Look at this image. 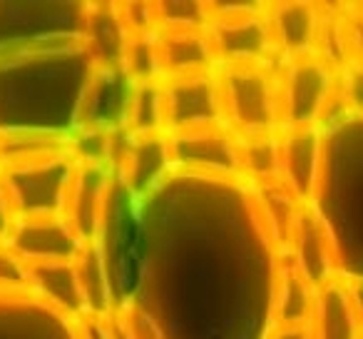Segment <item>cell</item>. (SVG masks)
Returning <instances> with one entry per match:
<instances>
[{"mask_svg":"<svg viewBox=\"0 0 363 339\" xmlns=\"http://www.w3.org/2000/svg\"><path fill=\"white\" fill-rule=\"evenodd\" d=\"M80 339H112L110 317H82Z\"/></svg>","mask_w":363,"mask_h":339,"instance_id":"obj_18","label":"cell"},{"mask_svg":"<svg viewBox=\"0 0 363 339\" xmlns=\"http://www.w3.org/2000/svg\"><path fill=\"white\" fill-rule=\"evenodd\" d=\"M323 173L321 127L281 130V180L298 205L308 208L318 193Z\"/></svg>","mask_w":363,"mask_h":339,"instance_id":"obj_9","label":"cell"},{"mask_svg":"<svg viewBox=\"0 0 363 339\" xmlns=\"http://www.w3.org/2000/svg\"><path fill=\"white\" fill-rule=\"evenodd\" d=\"M267 339H313L311 324H296V327H274Z\"/></svg>","mask_w":363,"mask_h":339,"instance_id":"obj_20","label":"cell"},{"mask_svg":"<svg viewBox=\"0 0 363 339\" xmlns=\"http://www.w3.org/2000/svg\"><path fill=\"white\" fill-rule=\"evenodd\" d=\"M311 334L313 339H363L348 287H341L336 279L316 292Z\"/></svg>","mask_w":363,"mask_h":339,"instance_id":"obj_14","label":"cell"},{"mask_svg":"<svg viewBox=\"0 0 363 339\" xmlns=\"http://www.w3.org/2000/svg\"><path fill=\"white\" fill-rule=\"evenodd\" d=\"M122 70L130 75L132 82H157L162 80L160 48H157V33L145 36H130L122 55Z\"/></svg>","mask_w":363,"mask_h":339,"instance_id":"obj_16","label":"cell"},{"mask_svg":"<svg viewBox=\"0 0 363 339\" xmlns=\"http://www.w3.org/2000/svg\"><path fill=\"white\" fill-rule=\"evenodd\" d=\"M28 269L23 259L11 249L8 242H0V294L28 292Z\"/></svg>","mask_w":363,"mask_h":339,"instance_id":"obj_17","label":"cell"},{"mask_svg":"<svg viewBox=\"0 0 363 339\" xmlns=\"http://www.w3.org/2000/svg\"><path fill=\"white\" fill-rule=\"evenodd\" d=\"M167 145L177 173L242 180V160H239L242 137L227 122L167 132Z\"/></svg>","mask_w":363,"mask_h":339,"instance_id":"obj_4","label":"cell"},{"mask_svg":"<svg viewBox=\"0 0 363 339\" xmlns=\"http://www.w3.org/2000/svg\"><path fill=\"white\" fill-rule=\"evenodd\" d=\"M13 225H16V210H13L8 190L3 185V178H0V242H8Z\"/></svg>","mask_w":363,"mask_h":339,"instance_id":"obj_19","label":"cell"},{"mask_svg":"<svg viewBox=\"0 0 363 339\" xmlns=\"http://www.w3.org/2000/svg\"><path fill=\"white\" fill-rule=\"evenodd\" d=\"M125 132L130 137L167 135V110L162 80L142 82V85L135 87L130 107H127Z\"/></svg>","mask_w":363,"mask_h":339,"instance_id":"obj_15","label":"cell"},{"mask_svg":"<svg viewBox=\"0 0 363 339\" xmlns=\"http://www.w3.org/2000/svg\"><path fill=\"white\" fill-rule=\"evenodd\" d=\"M127 38L130 36L117 6H87L85 45L97 68H122Z\"/></svg>","mask_w":363,"mask_h":339,"instance_id":"obj_13","label":"cell"},{"mask_svg":"<svg viewBox=\"0 0 363 339\" xmlns=\"http://www.w3.org/2000/svg\"><path fill=\"white\" fill-rule=\"evenodd\" d=\"M269 31H272L274 50L284 53L291 60L311 55V48L318 38L316 11L306 3H284L267 11Z\"/></svg>","mask_w":363,"mask_h":339,"instance_id":"obj_12","label":"cell"},{"mask_svg":"<svg viewBox=\"0 0 363 339\" xmlns=\"http://www.w3.org/2000/svg\"><path fill=\"white\" fill-rule=\"evenodd\" d=\"M75 170V150L0 167V178L16 210V220L62 215Z\"/></svg>","mask_w":363,"mask_h":339,"instance_id":"obj_2","label":"cell"},{"mask_svg":"<svg viewBox=\"0 0 363 339\" xmlns=\"http://www.w3.org/2000/svg\"><path fill=\"white\" fill-rule=\"evenodd\" d=\"M167 110V132L194 130L224 122L217 70L202 75L162 80Z\"/></svg>","mask_w":363,"mask_h":339,"instance_id":"obj_7","label":"cell"},{"mask_svg":"<svg viewBox=\"0 0 363 339\" xmlns=\"http://www.w3.org/2000/svg\"><path fill=\"white\" fill-rule=\"evenodd\" d=\"M219 95L224 122L242 140L281 132L279 75L272 63L259 65H219Z\"/></svg>","mask_w":363,"mask_h":339,"instance_id":"obj_1","label":"cell"},{"mask_svg":"<svg viewBox=\"0 0 363 339\" xmlns=\"http://www.w3.org/2000/svg\"><path fill=\"white\" fill-rule=\"evenodd\" d=\"M331 97V72L313 55L291 60L279 75L281 130L318 127Z\"/></svg>","mask_w":363,"mask_h":339,"instance_id":"obj_5","label":"cell"},{"mask_svg":"<svg viewBox=\"0 0 363 339\" xmlns=\"http://www.w3.org/2000/svg\"><path fill=\"white\" fill-rule=\"evenodd\" d=\"M8 244L23 259L26 267L43 262H75L77 254L85 247L62 215L18 217L11 230Z\"/></svg>","mask_w":363,"mask_h":339,"instance_id":"obj_8","label":"cell"},{"mask_svg":"<svg viewBox=\"0 0 363 339\" xmlns=\"http://www.w3.org/2000/svg\"><path fill=\"white\" fill-rule=\"evenodd\" d=\"M28 284L30 292L52 309L70 319L87 317L85 294L80 287V274L75 262H43L28 264Z\"/></svg>","mask_w":363,"mask_h":339,"instance_id":"obj_11","label":"cell"},{"mask_svg":"<svg viewBox=\"0 0 363 339\" xmlns=\"http://www.w3.org/2000/svg\"><path fill=\"white\" fill-rule=\"evenodd\" d=\"M162 80L202 75L219 68L207 28H157Z\"/></svg>","mask_w":363,"mask_h":339,"instance_id":"obj_10","label":"cell"},{"mask_svg":"<svg viewBox=\"0 0 363 339\" xmlns=\"http://www.w3.org/2000/svg\"><path fill=\"white\" fill-rule=\"evenodd\" d=\"M115 180L117 170L112 162L80 160L77 157V170L72 178L70 193H67L62 217L72 227V232L82 240V244H90L100 237Z\"/></svg>","mask_w":363,"mask_h":339,"instance_id":"obj_6","label":"cell"},{"mask_svg":"<svg viewBox=\"0 0 363 339\" xmlns=\"http://www.w3.org/2000/svg\"><path fill=\"white\" fill-rule=\"evenodd\" d=\"M57 339H80V322H75L65 334H60Z\"/></svg>","mask_w":363,"mask_h":339,"instance_id":"obj_21","label":"cell"},{"mask_svg":"<svg viewBox=\"0 0 363 339\" xmlns=\"http://www.w3.org/2000/svg\"><path fill=\"white\" fill-rule=\"evenodd\" d=\"M209 38L219 65H259L272 63L274 41L267 11L262 6H222L209 3Z\"/></svg>","mask_w":363,"mask_h":339,"instance_id":"obj_3","label":"cell"}]
</instances>
